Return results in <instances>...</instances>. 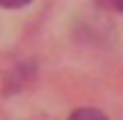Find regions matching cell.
Listing matches in <instances>:
<instances>
[{
	"label": "cell",
	"instance_id": "obj_1",
	"mask_svg": "<svg viewBox=\"0 0 123 120\" xmlns=\"http://www.w3.org/2000/svg\"><path fill=\"white\" fill-rule=\"evenodd\" d=\"M69 120H108V117L99 111V108H78Z\"/></svg>",
	"mask_w": 123,
	"mask_h": 120
},
{
	"label": "cell",
	"instance_id": "obj_3",
	"mask_svg": "<svg viewBox=\"0 0 123 120\" xmlns=\"http://www.w3.org/2000/svg\"><path fill=\"white\" fill-rule=\"evenodd\" d=\"M105 6H111V9H117V12H123V0H102Z\"/></svg>",
	"mask_w": 123,
	"mask_h": 120
},
{
	"label": "cell",
	"instance_id": "obj_2",
	"mask_svg": "<svg viewBox=\"0 0 123 120\" xmlns=\"http://www.w3.org/2000/svg\"><path fill=\"white\" fill-rule=\"evenodd\" d=\"M30 0H0V6L3 9H21V6H27Z\"/></svg>",
	"mask_w": 123,
	"mask_h": 120
}]
</instances>
